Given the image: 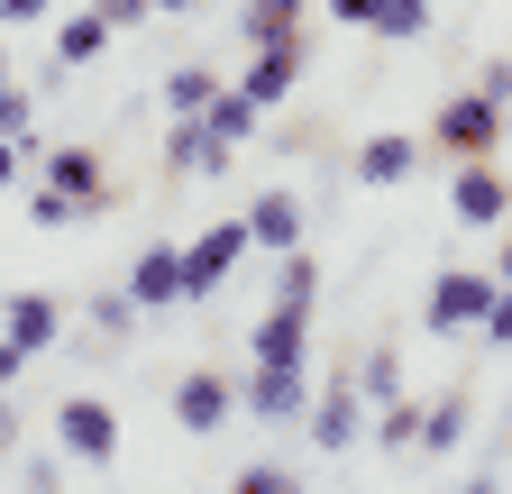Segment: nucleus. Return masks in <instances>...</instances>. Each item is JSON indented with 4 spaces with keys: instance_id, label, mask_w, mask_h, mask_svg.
Masks as SVG:
<instances>
[{
    "instance_id": "9b49d317",
    "label": "nucleus",
    "mask_w": 512,
    "mask_h": 494,
    "mask_svg": "<svg viewBox=\"0 0 512 494\" xmlns=\"http://www.w3.org/2000/svg\"><path fill=\"white\" fill-rule=\"evenodd\" d=\"M128 302H138V312H174L183 302V247H147V257L128 266Z\"/></svg>"
},
{
    "instance_id": "6e6552de",
    "label": "nucleus",
    "mask_w": 512,
    "mask_h": 494,
    "mask_svg": "<svg viewBox=\"0 0 512 494\" xmlns=\"http://www.w3.org/2000/svg\"><path fill=\"white\" fill-rule=\"evenodd\" d=\"M229 412H238V385L220 376V366H192V376L174 385V421L192 430V440H211V430H220Z\"/></svg>"
},
{
    "instance_id": "5701e85b",
    "label": "nucleus",
    "mask_w": 512,
    "mask_h": 494,
    "mask_svg": "<svg viewBox=\"0 0 512 494\" xmlns=\"http://www.w3.org/2000/svg\"><path fill=\"white\" fill-rule=\"evenodd\" d=\"M375 37H394V46H412L421 28H430V0H375V19H366Z\"/></svg>"
},
{
    "instance_id": "4be33fe9",
    "label": "nucleus",
    "mask_w": 512,
    "mask_h": 494,
    "mask_svg": "<svg viewBox=\"0 0 512 494\" xmlns=\"http://www.w3.org/2000/svg\"><path fill=\"white\" fill-rule=\"evenodd\" d=\"M357 394H366V403H394V394H403V357H394V348H366V357H357Z\"/></svg>"
},
{
    "instance_id": "1a4fd4ad",
    "label": "nucleus",
    "mask_w": 512,
    "mask_h": 494,
    "mask_svg": "<svg viewBox=\"0 0 512 494\" xmlns=\"http://www.w3.org/2000/svg\"><path fill=\"white\" fill-rule=\"evenodd\" d=\"M293 83H302V28H293V37H266V46L247 55V74H238V92H247V101H266V110L293 101Z\"/></svg>"
},
{
    "instance_id": "9d476101",
    "label": "nucleus",
    "mask_w": 512,
    "mask_h": 494,
    "mask_svg": "<svg viewBox=\"0 0 512 494\" xmlns=\"http://www.w3.org/2000/svg\"><path fill=\"white\" fill-rule=\"evenodd\" d=\"M0 339L28 348V357H46V348L64 339V302H55V293H10V302H0Z\"/></svg>"
},
{
    "instance_id": "a878e982",
    "label": "nucleus",
    "mask_w": 512,
    "mask_h": 494,
    "mask_svg": "<svg viewBox=\"0 0 512 494\" xmlns=\"http://www.w3.org/2000/svg\"><path fill=\"white\" fill-rule=\"evenodd\" d=\"M28 220H37V229H74V193H55V183H46V193L28 202Z\"/></svg>"
},
{
    "instance_id": "4c0bfd02",
    "label": "nucleus",
    "mask_w": 512,
    "mask_h": 494,
    "mask_svg": "<svg viewBox=\"0 0 512 494\" xmlns=\"http://www.w3.org/2000/svg\"><path fill=\"white\" fill-rule=\"evenodd\" d=\"M0 83H10V46H0Z\"/></svg>"
},
{
    "instance_id": "7ed1b4c3",
    "label": "nucleus",
    "mask_w": 512,
    "mask_h": 494,
    "mask_svg": "<svg viewBox=\"0 0 512 494\" xmlns=\"http://www.w3.org/2000/svg\"><path fill=\"white\" fill-rule=\"evenodd\" d=\"M503 101L494 92H458V101H439V156H494L503 147Z\"/></svg>"
},
{
    "instance_id": "f03ea898",
    "label": "nucleus",
    "mask_w": 512,
    "mask_h": 494,
    "mask_svg": "<svg viewBox=\"0 0 512 494\" xmlns=\"http://www.w3.org/2000/svg\"><path fill=\"white\" fill-rule=\"evenodd\" d=\"M247 247H256V238H247V220H211L202 238L183 247V302H211V293L238 275V257H247Z\"/></svg>"
},
{
    "instance_id": "393cba45",
    "label": "nucleus",
    "mask_w": 512,
    "mask_h": 494,
    "mask_svg": "<svg viewBox=\"0 0 512 494\" xmlns=\"http://www.w3.org/2000/svg\"><path fill=\"white\" fill-rule=\"evenodd\" d=\"M28 129H37V101L19 83H0V138H28Z\"/></svg>"
},
{
    "instance_id": "423d86ee",
    "label": "nucleus",
    "mask_w": 512,
    "mask_h": 494,
    "mask_svg": "<svg viewBox=\"0 0 512 494\" xmlns=\"http://www.w3.org/2000/svg\"><path fill=\"white\" fill-rule=\"evenodd\" d=\"M448 211H458L467 229H503V220H512V183H503V165H494V156H458Z\"/></svg>"
},
{
    "instance_id": "aec40b11",
    "label": "nucleus",
    "mask_w": 512,
    "mask_h": 494,
    "mask_svg": "<svg viewBox=\"0 0 512 494\" xmlns=\"http://www.w3.org/2000/svg\"><path fill=\"white\" fill-rule=\"evenodd\" d=\"M275 302H284V312H311V302H320V266L302 257V247H284V266H275Z\"/></svg>"
},
{
    "instance_id": "2f4dec72",
    "label": "nucleus",
    "mask_w": 512,
    "mask_h": 494,
    "mask_svg": "<svg viewBox=\"0 0 512 494\" xmlns=\"http://www.w3.org/2000/svg\"><path fill=\"white\" fill-rule=\"evenodd\" d=\"M19 165H28V147H19V138H0V193L19 183Z\"/></svg>"
},
{
    "instance_id": "f3484780",
    "label": "nucleus",
    "mask_w": 512,
    "mask_h": 494,
    "mask_svg": "<svg viewBox=\"0 0 512 494\" xmlns=\"http://www.w3.org/2000/svg\"><path fill=\"white\" fill-rule=\"evenodd\" d=\"M467 394H439V403H421V449L430 458H448V449H467Z\"/></svg>"
},
{
    "instance_id": "f257e3e1",
    "label": "nucleus",
    "mask_w": 512,
    "mask_h": 494,
    "mask_svg": "<svg viewBox=\"0 0 512 494\" xmlns=\"http://www.w3.org/2000/svg\"><path fill=\"white\" fill-rule=\"evenodd\" d=\"M55 449L74 458V467H110L119 458V412L101 394H64L55 403Z\"/></svg>"
},
{
    "instance_id": "4468645a",
    "label": "nucleus",
    "mask_w": 512,
    "mask_h": 494,
    "mask_svg": "<svg viewBox=\"0 0 512 494\" xmlns=\"http://www.w3.org/2000/svg\"><path fill=\"white\" fill-rule=\"evenodd\" d=\"M247 238L275 247V257H284V247H302V202H293V193H256V202H247Z\"/></svg>"
},
{
    "instance_id": "2eb2a0df",
    "label": "nucleus",
    "mask_w": 512,
    "mask_h": 494,
    "mask_svg": "<svg viewBox=\"0 0 512 494\" xmlns=\"http://www.w3.org/2000/svg\"><path fill=\"white\" fill-rule=\"evenodd\" d=\"M412 165H421V147H412V138H366V147H357V183H375V193L412 183Z\"/></svg>"
},
{
    "instance_id": "f8f14e48",
    "label": "nucleus",
    "mask_w": 512,
    "mask_h": 494,
    "mask_svg": "<svg viewBox=\"0 0 512 494\" xmlns=\"http://www.w3.org/2000/svg\"><path fill=\"white\" fill-rule=\"evenodd\" d=\"M46 183H55V193H74V211H110L101 156H92V147H55V156H46Z\"/></svg>"
},
{
    "instance_id": "6ab92c4d",
    "label": "nucleus",
    "mask_w": 512,
    "mask_h": 494,
    "mask_svg": "<svg viewBox=\"0 0 512 494\" xmlns=\"http://www.w3.org/2000/svg\"><path fill=\"white\" fill-rule=\"evenodd\" d=\"M302 10H311V0H247V10H238V37H247V46L293 37V28H302Z\"/></svg>"
},
{
    "instance_id": "b1692460",
    "label": "nucleus",
    "mask_w": 512,
    "mask_h": 494,
    "mask_svg": "<svg viewBox=\"0 0 512 494\" xmlns=\"http://www.w3.org/2000/svg\"><path fill=\"white\" fill-rule=\"evenodd\" d=\"M211 92H220V74H211V65H183V74H165V110H202Z\"/></svg>"
},
{
    "instance_id": "ddd939ff",
    "label": "nucleus",
    "mask_w": 512,
    "mask_h": 494,
    "mask_svg": "<svg viewBox=\"0 0 512 494\" xmlns=\"http://www.w3.org/2000/svg\"><path fill=\"white\" fill-rule=\"evenodd\" d=\"M256 119H266V101H247L238 83H220V92L202 101V129H211L220 147H247V138H256Z\"/></svg>"
},
{
    "instance_id": "cd10ccee",
    "label": "nucleus",
    "mask_w": 512,
    "mask_h": 494,
    "mask_svg": "<svg viewBox=\"0 0 512 494\" xmlns=\"http://www.w3.org/2000/svg\"><path fill=\"white\" fill-rule=\"evenodd\" d=\"M238 494H293V467H238Z\"/></svg>"
},
{
    "instance_id": "c85d7f7f",
    "label": "nucleus",
    "mask_w": 512,
    "mask_h": 494,
    "mask_svg": "<svg viewBox=\"0 0 512 494\" xmlns=\"http://www.w3.org/2000/svg\"><path fill=\"white\" fill-rule=\"evenodd\" d=\"M92 10H101L110 28H147V10H156V0H92Z\"/></svg>"
},
{
    "instance_id": "20e7f679",
    "label": "nucleus",
    "mask_w": 512,
    "mask_h": 494,
    "mask_svg": "<svg viewBox=\"0 0 512 494\" xmlns=\"http://www.w3.org/2000/svg\"><path fill=\"white\" fill-rule=\"evenodd\" d=\"M485 302H494V275H476V266H439V275H430V302H421V321H430V330H485Z\"/></svg>"
},
{
    "instance_id": "dca6fc26",
    "label": "nucleus",
    "mask_w": 512,
    "mask_h": 494,
    "mask_svg": "<svg viewBox=\"0 0 512 494\" xmlns=\"http://www.w3.org/2000/svg\"><path fill=\"white\" fill-rule=\"evenodd\" d=\"M302 348H311V312H284V302H275V312L256 321V366H284Z\"/></svg>"
},
{
    "instance_id": "39448f33",
    "label": "nucleus",
    "mask_w": 512,
    "mask_h": 494,
    "mask_svg": "<svg viewBox=\"0 0 512 494\" xmlns=\"http://www.w3.org/2000/svg\"><path fill=\"white\" fill-rule=\"evenodd\" d=\"M302 430H311V449H320V458H348V449H357V430H366L357 366H348V376H330V394H320V403L302 412Z\"/></svg>"
},
{
    "instance_id": "c9c22d12",
    "label": "nucleus",
    "mask_w": 512,
    "mask_h": 494,
    "mask_svg": "<svg viewBox=\"0 0 512 494\" xmlns=\"http://www.w3.org/2000/svg\"><path fill=\"white\" fill-rule=\"evenodd\" d=\"M494 284H512V238H503V257H494Z\"/></svg>"
},
{
    "instance_id": "72a5a7b5",
    "label": "nucleus",
    "mask_w": 512,
    "mask_h": 494,
    "mask_svg": "<svg viewBox=\"0 0 512 494\" xmlns=\"http://www.w3.org/2000/svg\"><path fill=\"white\" fill-rule=\"evenodd\" d=\"M19 449V412H10V394H0V458Z\"/></svg>"
},
{
    "instance_id": "7c9ffc66",
    "label": "nucleus",
    "mask_w": 512,
    "mask_h": 494,
    "mask_svg": "<svg viewBox=\"0 0 512 494\" xmlns=\"http://www.w3.org/2000/svg\"><path fill=\"white\" fill-rule=\"evenodd\" d=\"M476 92H494V101H512V55H494V65H485V83Z\"/></svg>"
},
{
    "instance_id": "412c9836",
    "label": "nucleus",
    "mask_w": 512,
    "mask_h": 494,
    "mask_svg": "<svg viewBox=\"0 0 512 494\" xmlns=\"http://www.w3.org/2000/svg\"><path fill=\"white\" fill-rule=\"evenodd\" d=\"M375 449H394V458L421 449V403H403V394H394V403H375Z\"/></svg>"
},
{
    "instance_id": "a211bd4d",
    "label": "nucleus",
    "mask_w": 512,
    "mask_h": 494,
    "mask_svg": "<svg viewBox=\"0 0 512 494\" xmlns=\"http://www.w3.org/2000/svg\"><path fill=\"white\" fill-rule=\"evenodd\" d=\"M101 46H110V19H101V10H74V19H64V28H55V65H64V74H74V65H92V55H101Z\"/></svg>"
},
{
    "instance_id": "c756f323",
    "label": "nucleus",
    "mask_w": 512,
    "mask_h": 494,
    "mask_svg": "<svg viewBox=\"0 0 512 494\" xmlns=\"http://www.w3.org/2000/svg\"><path fill=\"white\" fill-rule=\"evenodd\" d=\"M46 10H55V0H0V28H37Z\"/></svg>"
},
{
    "instance_id": "f704fd0d",
    "label": "nucleus",
    "mask_w": 512,
    "mask_h": 494,
    "mask_svg": "<svg viewBox=\"0 0 512 494\" xmlns=\"http://www.w3.org/2000/svg\"><path fill=\"white\" fill-rule=\"evenodd\" d=\"M330 10H339L348 28H366V19H375V0H330Z\"/></svg>"
},
{
    "instance_id": "bb28decb",
    "label": "nucleus",
    "mask_w": 512,
    "mask_h": 494,
    "mask_svg": "<svg viewBox=\"0 0 512 494\" xmlns=\"http://www.w3.org/2000/svg\"><path fill=\"white\" fill-rule=\"evenodd\" d=\"M476 339L512 348V284H494V302H485V330H476Z\"/></svg>"
},
{
    "instance_id": "e433bc0d",
    "label": "nucleus",
    "mask_w": 512,
    "mask_h": 494,
    "mask_svg": "<svg viewBox=\"0 0 512 494\" xmlns=\"http://www.w3.org/2000/svg\"><path fill=\"white\" fill-rule=\"evenodd\" d=\"M156 10H202V0H156Z\"/></svg>"
},
{
    "instance_id": "0eeeda50",
    "label": "nucleus",
    "mask_w": 512,
    "mask_h": 494,
    "mask_svg": "<svg viewBox=\"0 0 512 494\" xmlns=\"http://www.w3.org/2000/svg\"><path fill=\"white\" fill-rule=\"evenodd\" d=\"M238 403H247L256 421H275V430H293V421L311 412V376H302V357H284V366H256Z\"/></svg>"
},
{
    "instance_id": "473e14b6",
    "label": "nucleus",
    "mask_w": 512,
    "mask_h": 494,
    "mask_svg": "<svg viewBox=\"0 0 512 494\" xmlns=\"http://www.w3.org/2000/svg\"><path fill=\"white\" fill-rule=\"evenodd\" d=\"M19 366H28V348H10V339H0V394L19 385Z\"/></svg>"
}]
</instances>
